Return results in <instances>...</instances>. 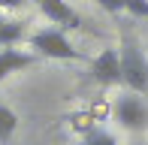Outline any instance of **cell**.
Returning <instances> with one entry per match:
<instances>
[{
	"instance_id": "cell-1",
	"label": "cell",
	"mask_w": 148,
	"mask_h": 145,
	"mask_svg": "<svg viewBox=\"0 0 148 145\" xmlns=\"http://www.w3.org/2000/svg\"><path fill=\"white\" fill-rule=\"evenodd\" d=\"M27 45L33 49L36 57H49V61H85V55L66 39L60 27H39L27 36Z\"/></svg>"
},
{
	"instance_id": "cell-2",
	"label": "cell",
	"mask_w": 148,
	"mask_h": 145,
	"mask_svg": "<svg viewBox=\"0 0 148 145\" xmlns=\"http://www.w3.org/2000/svg\"><path fill=\"white\" fill-rule=\"evenodd\" d=\"M118 57H121V85H127L133 94L148 91V55L130 36H124V42L118 49Z\"/></svg>"
},
{
	"instance_id": "cell-3",
	"label": "cell",
	"mask_w": 148,
	"mask_h": 145,
	"mask_svg": "<svg viewBox=\"0 0 148 145\" xmlns=\"http://www.w3.org/2000/svg\"><path fill=\"white\" fill-rule=\"evenodd\" d=\"M115 118H118L121 127H127V130H142L145 124H148V109H145V103L130 91V94L118 97V103H115Z\"/></svg>"
},
{
	"instance_id": "cell-4",
	"label": "cell",
	"mask_w": 148,
	"mask_h": 145,
	"mask_svg": "<svg viewBox=\"0 0 148 145\" xmlns=\"http://www.w3.org/2000/svg\"><path fill=\"white\" fill-rule=\"evenodd\" d=\"M91 76L97 79L103 88L121 85V57H118V49H103V51H100V55L91 61Z\"/></svg>"
},
{
	"instance_id": "cell-5",
	"label": "cell",
	"mask_w": 148,
	"mask_h": 145,
	"mask_svg": "<svg viewBox=\"0 0 148 145\" xmlns=\"http://www.w3.org/2000/svg\"><path fill=\"white\" fill-rule=\"evenodd\" d=\"M36 6H39V12H42V15L49 18L51 24H58L60 30H64V27H70V30L82 27V18H79V12L73 9L66 0H36Z\"/></svg>"
},
{
	"instance_id": "cell-6",
	"label": "cell",
	"mask_w": 148,
	"mask_h": 145,
	"mask_svg": "<svg viewBox=\"0 0 148 145\" xmlns=\"http://www.w3.org/2000/svg\"><path fill=\"white\" fill-rule=\"evenodd\" d=\"M36 64V55L33 51H21V49H0V82L9 79L12 72H21V70H30Z\"/></svg>"
},
{
	"instance_id": "cell-7",
	"label": "cell",
	"mask_w": 148,
	"mask_h": 145,
	"mask_svg": "<svg viewBox=\"0 0 148 145\" xmlns=\"http://www.w3.org/2000/svg\"><path fill=\"white\" fill-rule=\"evenodd\" d=\"M15 130H18V115L6 106V103H0V145L9 142Z\"/></svg>"
},
{
	"instance_id": "cell-8",
	"label": "cell",
	"mask_w": 148,
	"mask_h": 145,
	"mask_svg": "<svg viewBox=\"0 0 148 145\" xmlns=\"http://www.w3.org/2000/svg\"><path fill=\"white\" fill-rule=\"evenodd\" d=\"M24 24L21 21H3L0 24V49H12L15 42H21Z\"/></svg>"
},
{
	"instance_id": "cell-9",
	"label": "cell",
	"mask_w": 148,
	"mask_h": 145,
	"mask_svg": "<svg viewBox=\"0 0 148 145\" xmlns=\"http://www.w3.org/2000/svg\"><path fill=\"white\" fill-rule=\"evenodd\" d=\"M85 145H118V139L109 133V130H88L85 133Z\"/></svg>"
},
{
	"instance_id": "cell-10",
	"label": "cell",
	"mask_w": 148,
	"mask_h": 145,
	"mask_svg": "<svg viewBox=\"0 0 148 145\" xmlns=\"http://www.w3.org/2000/svg\"><path fill=\"white\" fill-rule=\"evenodd\" d=\"M124 9L136 18H148V0H124Z\"/></svg>"
},
{
	"instance_id": "cell-11",
	"label": "cell",
	"mask_w": 148,
	"mask_h": 145,
	"mask_svg": "<svg viewBox=\"0 0 148 145\" xmlns=\"http://www.w3.org/2000/svg\"><path fill=\"white\" fill-rule=\"evenodd\" d=\"M106 12H124V0H97Z\"/></svg>"
},
{
	"instance_id": "cell-12",
	"label": "cell",
	"mask_w": 148,
	"mask_h": 145,
	"mask_svg": "<svg viewBox=\"0 0 148 145\" xmlns=\"http://www.w3.org/2000/svg\"><path fill=\"white\" fill-rule=\"evenodd\" d=\"M24 0H0V9H18Z\"/></svg>"
},
{
	"instance_id": "cell-13",
	"label": "cell",
	"mask_w": 148,
	"mask_h": 145,
	"mask_svg": "<svg viewBox=\"0 0 148 145\" xmlns=\"http://www.w3.org/2000/svg\"><path fill=\"white\" fill-rule=\"evenodd\" d=\"M3 21H6V18H3V9H0V24H3Z\"/></svg>"
},
{
	"instance_id": "cell-14",
	"label": "cell",
	"mask_w": 148,
	"mask_h": 145,
	"mask_svg": "<svg viewBox=\"0 0 148 145\" xmlns=\"http://www.w3.org/2000/svg\"><path fill=\"white\" fill-rule=\"evenodd\" d=\"M145 145H148V142H145Z\"/></svg>"
}]
</instances>
